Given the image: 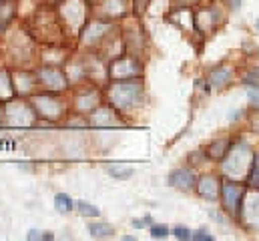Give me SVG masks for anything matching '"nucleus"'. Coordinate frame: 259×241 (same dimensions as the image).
I'll return each instance as SVG.
<instances>
[{
    "label": "nucleus",
    "instance_id": "bb28decb",
    "mask_svg": "<svg viewBox=\"0 0 259 241\" xmlns=\"http://www.w3.org/2000/svg\"><path fill=\"white\" fill-rule=\"evenodd\" d=\"M247 97L251 99V103H253L255 107H259V87L249 85V89H247Z\"/></svg>",
    "mask_w": 259,
    "mask_h": 241
},
{
    "label": "nucleus",
    "instance_id": "f257e3e1",
    "mask_svg": "<svg viewBox=\"0 0 259 241\" xmlns=\"http://www.w3.org/2000/svg\"><path fill=\"white\" fill-rule=\"evenodd\" d=\"M109 103L119 111H129L141 105L143 101V85L135 78L129 81H115L107 91Z\"/></svg>",
    "mask_w": 259,
    "mask_h": 241
},
{
    "label": "nucleus",
    "instance_id": "c85d7f7f",
    "mask_svg": "<svg viewBox=\"0 0 259 241\" xmlns=\"http://www.w3.org/2000/svg\"><path fill=\"white\" fill-rule=\"evenodd\" d=\"M145 225H147L145 221H139V219L135 221V219H133V227H137V229H141V227H145Z\"/></svg>",
    "mask_w": 259,
    "mask_h": 241
},
{
    "label": "nucleus",
    "instance_id": "412c9836",
    "mask_svg": "<svg viewBox=\"0 0 259 241\" xmlns=\"http://www.w3.org/2000/svg\"><path fill=\"white\" fill-rule=\"evenodd\" d=\"M55 207L59 209V213H70L72 211V199L66 193H57L55 195Z\"/></svg>",
    "mask_w": 259,
    "mask_h": 241
},
{
    "label": "nucleus",
    "instance_id": "a878e982",
    "mask_svg": "<svg viewBox=\"0 0 259 241\" xmlns=\"http://www.w3.org/2000/svg\"><path fill=\"white\" fill-rule=\"evenodd\" d=\"M243 81H245V85H247V87H249V85H255V87H259V68L251 70V72H247V74L243 76Z\"/></svg>",
    "mask_w": 259,
    "mask_h": 241
},
{
    "label": "nucleus",
    "instance_id": "5701e85b",
    "mask_svg": "<svg viewBox=\"0 0 259 241\" xmlns=\"http://www.w3.org/2000/svg\"><path fill=\"white\" fill-rule=\"evenodd\" d=\"M78 211H80L82 217H99L101 215V211L95 205L87 203V201H78Z\"/></svg>",
    "mask_w": 259,
    "mask_h": 241
},
{
    "label": "nucleus",
    "instance_id": "423d86ee",
    "mask_svg": "<svg viewBox=\"0 0 259 241\" xmlns=\"http://www.w3.org/2000/svg\"><path fill=\"white\" fill-rule=\"evenodd\" d=\"M36 81L42 87V91H47V93H63V91L68 89V85H70L68 76H66L61 68L53 66V64L40 66L36 70Z\"/></svg>",
    "mask_w": 259,
    "mask_h": 241
},
{
    "label": "nucleus",
    "instance_id": "393cba45",
    "mask_svg": "<svg viewBox=\"0 0 259 241\" xmlns=\"http://www.w3.org/2000/svg\"><path fill=\"white\" fill-rule=\"evenodd\" d=\"M173 235H175L177 239H191V237H193L191 231H189L187 227H183V225H177V227L173 229Z\"/></svg>",
    "mask_w": 259,
    "mask_h": 241
},
{
    "label": "nucleus",
    "instance_id": "b1692460",
    "mask_svg": "<svg viewBox=\"0 0 259 241\" xmlns=\"http://www.w3.org/2000/svg\"><path fill=\"white\" fill-rule=\"evenodd\" d=\"M149 229H151V235H153L155 239H163V237L169 235V227H167V225H155V223H153Z\"/></svg>",
    "mask_w": 259,
    "mask_h": 241
},
{
    "label": "nucleus",
    "instance_id": "0eeeda50",
    "mask_svg": "<svg viewBox=\"0 0 259 241\" xmlns=\"http://www.w3.org/2000/svg\"><path fill=\"white\" fill-rule=\"evenodd\" d=\"M143 68L139 64V60L135 57H121V59H115L109 66V76L113 81H129L135 76H141Z\"/></svg>",
    "mask_w": 259,
    "mask_h": 241
},
{
    "label": "nucleus",
    "instance_id": "ddd939ff",
    "mask_svg": "<svg viewBox=\"0 0 259 241\" xmlns=\"http://www.w3.org/2000/svg\"><path fill=\"white\" fill-rule=\"evenodd\" d=\"M219 189H221V185L215 175H203L197 181V195L205 201H217Z\"/></svg>",
    "mask_w": 259,
    "mask_h": 241
},
{
    "label": "nucleus",
    "instance_id": "f03ea898",
    "mask_svg": "<svg viewBox=\"0 0 259 241\" xmlns=\"http://www.w3.org/2000/svg\"><path fill=\"white\" fill-rule=\"evenodd\" d=\"M59 20L61 26L68 28L70 34H80L84 30V22H87V14H89V4L84 0H65L59 10Z\"/></svg>",
    "mask_w": 259,
    "mask_h": 241
},
{
    "label": "nucleus",
    "instance_id": "4be33fe9",
    "mask_svg": "<svg viewBox=\"0 0 259 241\" xmlns=\"http://www.w3.org/2000/svg\"><path fill=\"white\" fill-rule=\"evenodd\" d=\"M247 183L251 185V187H259V153H255V157H253V163H251V171H249V175H247Z\"/></svg>",
    "mask_w": 259,
    "mask_h": 241
},
{
    "label": "nucleus",
    "instance_id": "39448f33",
    "mask_svg": "<svg viewBox=\"0 0 259 241\" xmlns=\"http://www.w3.org/2000/svg\"><path fill=\"white\" fill-rule=\"evenodd\" d=\"M30 103L34 105V109L38 113V119L45 120H59L66 111L65 103L61 99H57L55 93H47V91L34 95Z\"/></svg>",
    "mask_w": 259,
    "mask_h": 241
},
{
    "label": "nucleus",
    "instance_id": "9b49d317",
    "mask_svg": "<svg viewBox=\"0 0 259 241\" xmlns=\"http://www.w3.org/2000/svg\"><path fill=\"white\" fill-rule=\"evenodd\" d=\"M111 30H113V24L103 22V20H93L84 26V30L80 32V38L84 45H97V43H103V38Z\"/></svg>",
    "mask_w": 259,
    "mask_h": 241
},
{
    "label": "nucleus",
    "instance_id": "f8f14e48",
    "mask_svg": "<svg viewBox=\"0 0 259 241\" xmlns=\"http://www.w3.org/2000/svg\"><path fill=\"white\" fill-rule=\"evenodd\" d=\"M243 219L249 227L259 229V191L243 195Z\"/></svg>",
    "mask_w": 259,
    "mask_h": 241
},
{
    "label": "nucleus",
    "instance_id": "1a4fd4ad",
    "mask_svg": "<svg viewBox=\"0 0 259 241\" xmlns=\"http://www.w3.org/2000/svg\"><path fill=\"white\" fill-rule=\"evenodd\" d=\"M243 195H245V187H241L239 183L225 181V183L221 185L223 205H225L227 213H231V215H237V213H239V203L243 201Z\"/></svg>",
    "mask_w": 259,
    "mask_h": 241
},
{
    "label": "nucleus",
    "instance_id": "aec40b11",
    "mask_svg": "<svg viewBox=\"0 0 259 241\" xmlns=\"http://www.w3.org/2000/svg\"><path fill=\"white\" fill-rule=\"evenodd\" d=\"M127 8V0H105L103 2V12L111 16H123Z\"/></svg>",
    "mask_w": 259,
    "mask_h": 241
},
{
    "label": "nucleus",
    "instance_id": "dca6fc26",
    "mask_svg": "<svg viewBox=\"0 0 259 241\" xmlns=\"http://www.w3.org/2000/svg\"><path fill=\"white\" fill-rule=\"evenodd\" d=\"M16 95V87H14V78L10 76L8 70H0V101H10Z\"/></svg>",
    "mask_w": 259,
    "mask_h": 241
},
{
    "label": "nucleus",
    "instance_id": "a211bd4d",
    "mask_svg": "<svg viewBox=\"0 0 259 241\" xmlns=\"http://www.w3.org/2000/svg\"><path fill=\"white\" fill-rule=\"evenodd\" d=\"M231 149V141L229 139H219L209 147V157L211 159H223Z\"/></svg>",
    "mask_w": 259,
    "mask_h": 241
},
{
    "label": "nucleus",
    "instance_id": "9d476101",
    "mask_svg": "<svg viewBox=\"0 0 259 241\" xmlns=\"http://www.w3.org/2000/svg\"><path fill=\"white\" fill-rule=\"evenodd\" d=\"M119 120H121L119 109H115L113 105H101L89 117L91 127H117Z\"/></svg>",
    "mask_w": 259,
    "mask_h": 241
},
{
    "label": "nucleus",
    "instance_id": "6e6552de",
    "mask_svg": "<svg viewBox=\"0 0 259 241\" xmlns=\"http://www.w3.org/2000/svg\"><path fill=\"white\" fill-rule=\"evenodd\" d=\"M101 91L95 89V87H87V89H80L76 95H74V101H72V107L74 111L78 113H93L97 107H101Z\"/></svg>",
    "mask_w": 259,
    "mask_h": 241
},
{
    "label": "nucleus",
    "instance_id": "6ab92c4d",
    "mask_svg": "<svg viewBox=\"0 0 259 241\" xmlns=\"http://www.w3.org/2000/svg\"><path fill=\"white\" fill-rule=\"evenodd\" d=\"M89 231L95 239H103V237L107 239V237H113V233H115L113 225H109V223H91Z\"/></svg>",
    "mask_w": 259,
    "mask_h": 241
},
{
    "label": "nucleus",
    "instance_id": "cd10ccee",
    "mask_svg": "<svg viewBox=\"0 0 259 241\" xmlns=\"http://www.w3.org/2000/svg\"><path fill=\"white\" fill-rule=\"evenodd\" d=\"M193 239L195 241H213V235H209L207 231H197V233H193Z\"/></svg>",
    "mask_w": 259,
    "mask_h": 241
},
{
    "label": "nucleus",
    "instance_id": "f3484780",
    "mask_svg": "<svg viewBox=\"0 0 259 241\" xmlns=\"http://www.w3.org/2000/svg\"><path fill=\"white\" fill-rule=\"evenodd\" d=\"M107 173H109L111 177H115V179L125 181L133 177L135 169L129 167V165H123V163H113V165H107Z\"/></svg>",
    "mask_w": 259,
    "mask_h": 241
},
{
    "label": "nucleus",
    "instance_id": "2eb2a0df",
    "mask_svg": "<svg viewBox=\"0 0 259 241\" xmlns=\"http://www.w3.org/2000/svg\"><path fill=\"white\" fill-rule=\"evenodd\" d=\"M167 181H169V185H171V187L185 189V191H187V189H191L195 183H197V181H195V175L189 171V169H175V171L169 175V179Z\"/></svg>",
    "mask_w": 259,
    "mask_h": 241
},
{
    "label": "nucleus",
    "instance_id": "c756f323",
    "mask_svg": "<svg viewBox=\"0 0 259 241\" xmlns=\"http://www.w3.org/2000/svg\"><path fill=\"white\" fill-rule=\"evenodd\" d=\"M229 2H231L233 8H239V4H241V0H229Z\"/></svg>",
    "mask_w": 259,
    "mask_h": 241
},
{
    "label": "nucleus",
    "instance_id": "4468645a",
    "mask_svg": "<svg viewBox=\"0 0 259 241\" xmlns=\"http://www.w3.org/2000/svg\"><path fill=\"white\" fill-rule=\"evenodd\" d=\"M233 78V68L229 64H219L211 70L209 74V85L211 89H225Z\"/></svg>",
    "mask_w": 259,
    "mask_h": 241
},
{
    "label": "nucleus",
    "instance_id": "7ed1b4c3",
    "mask_svg": "<svg viewBox=\"0 0 259 241\" xmlns=\"http://www.w3.org/2000/svg\"><path fill=\"white\" fill-rule=\"evenodd\" d=\"M251 153H249V147L247 143L239 141L237 145H231L229 153L225 155V161H223V171L233 177V179H247L249 171H251Z\"/></svg>",
    "mask_w": 259,
    "mask_h": 241
},
{
    "label": "nucleus",
    "instance_id": "20e7f679",
    "mask_svg": "<svg viewBox=\"0 0 259 241\" xmlns=\"http://www.w3.org/2000/svg\"><path fill=\"white\" fill-rule=\"evenodd\" d=\"M2 120L10 127H32L38 120V113L32 103L24 101H8L4 105Z\"/></svg>",
    "mask_w": 259,
    "mask_h": 241
}]
</instances>
